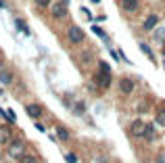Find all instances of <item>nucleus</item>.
I'll return each instance as SVG.
<instances>
[{
  "label": "nucleus",
  "instance_id": "4be33fe9",
  "mask_svg": "<svg viewBox=\"0 0 165 163\" xmlns=\"http://www.w3.org/2000/svg\"><path fill=\"white\" fill-rule=\"evenodd\" d=\"M4 69V57H0V71Z\"/></svg>",
  "mask_w": 165,
  "mask_h": 163
},
{
  "label": "nucleus",
  "instance_id": "4468645a",
  "mask_svg": "<svg viewBox=\"0 0 165 163\" xmlns=\"http://www.w3.org/2000/svg\"><path fill=\"white\" fill-rule=\"evenodd\" d=\"M19 163H38V157H36V155H27V153H25L23 157L19 159Z\"/></svg>",
  "mask_w": 165,
  "mask_h": 163
},
{
  "label": "nucleus",
  "instance_id": "9d476101",
  "mask_svg": "<svg viewBox=\"0 0 165 163\" xmlns=\"http://www.w3.org/2000/svg\"><path fill=\"white\" fill-rule=\"evenodd\" d=\"M11 132H9V130L6 128H0V144H2V146H9V144H11Z\"/></svg>",
  "mask_w": 165,
  "mask_h": 163
},
{
  "label": "nucleus",
  "instance_id": "0eeeda50",
  "mask_svg": "<svg viewBox=\"0 0 165 163\" xmlns=\"http://www.w3.org/2000/svg\"><path fill=\"white\" fill-rule=\"evenodd\" d=\"M157 23H159V17H157V15H148V17L144 19V23H142V27H144L146 32H153L155 27H157Z\"/></svg>",
  "mask_w": 165,
  "mask_h": 163
},
{
  "label": "nucleus",
  "instance_id": "423d86ee",
  "mask_svg": "<svg viewBox=\"0 0 165 163\" xmlns=\"http://www.w3.org/2000/svg\"><path fill=\"white\" fill-rule=\"evenodd\" d=\"M119 90H121V94H132L134 92V82L130 78H121L119 80Z\"/></svg>",
  "mask_w": 165,
  "mask_h": 163
},
{
  "label": "nucleus",
  "instance_id": "ddd939ff",
  "mask_svg": "<svg viewBox=\"0 0 165 163\" xmlns=\"http://www.w3.org/2000/svg\"><path fill=\"white\" fill-rule=\"evenodd\" d=\"M57 136H59L61 140H69V132L63 128V126H57Z\"/></svg>",
  "mask_w": 165,
  "mask_h": 163
},
{
  "label": "nucleus",
  "instance_id": "6e6552de",
  "mask_svg": "<svg viewBox=\"0 0 165 163\" xmlns=\"http://www.w3.org/2000/svg\"><path fill=\"white\" fill-rule=\"evenodd\" d=\"M121 6H123V11H128V13H136L138 11V0H121Z\"/></svg>",
  "mask_w": 165,
  "mask_h": 163
},
{
  "label": "nucleus",
  "instance_id": "b1692460",
  "mask_svg": "<svg viewBox=\"0 0 165 163\" xmlns=\"http://www.w3.org/2000/svg\"><path fill=\"white\" fill-rule=\"evenodd\" d=\"M0 6H4V2H2V0H0Z\"/></svg>",
  "mask_w": 165,
  "mask_h": 163
},
{
  "label": "nucleus",
  "instance_id": "f3484780",
  "mask_svg": "<svg viewBox=\"0 0 165 163\" xmlns=\"http://www.w3.org/2000/svg\"><path fill=\"white\" fill-rule=\"evenodd\" d=\"M92 32H94L96 36H100V38H105V32H103V29H100L98 25H92Z\"/></svg>",
  "mask_w": 165,
  "mask_h": 163
},
{
  "label": "nucleus",
  "instance_id": "9b49d317",
  "mask_svg": "<svg viewBox=\"0 0 165 163\" xmlns=\"http://www.w3.org/2000/svg\"><path fill=\"white\" fill-rule=\"evenodd\" d=\"M0 82H2V84H11L13 82V73L11 71H6V69H2L0 71Z\"/></svg>",
  "mask_w": 165,
  "mask_h": 163
},
{
  "label": "nucleus",
  "instance_id": "f03ea898",
  "mask_svg": "<svg viewBox=\"0 0 165 163\" xmlns=\"http://www.w3.org/2000/svg\"><path fill=\"white\" fill-rule=\"evenodd\" d=\"M23 155H25L23 140H11V144H9V157H13V159H21Z\"/></svg>",
  "mask_w": 165,
  "mask_h": 163
},
{
  "label": "nucleus",
  "instance_id": "20e7f679",
  "mask_svg": "<svg viewBox=\"0 0 165 163\" xmlns=\"http://www.w3.org/2000/svg\"><path fill=\"white\" fill-rule=\"evenodd\" d=\"M144 130H146V123H144L142 119H134V121L130 123V134L134 136V138L144 136Z\"/></svg>",
  "mask_w": 165,
  "mask_h": 163
},
{
  "label": "nucleus",
  "instance_id": "f257e3e1",
  "mask_svg": "<svg viewBox=\"0 0 165 163\" xmlns=\"http://www.w3.org/2000/svg\"><path fill=\"white\" fill-rule=\"evenodd\" d=\"M98 73L94 75V82H96V86L98 88H103V90H107L109 86H111V67L107 65L105 61H100L98 63Z\"/></svg>",
  "mask_w": 165,
  "mask_h": 163
},
{
  "label": "nucleus",
  "instance_id": "6ab92c4d",
  "mask_svg": "<svg viewBox=\"0 0 165 163\" xmlns=\"http://www.w3.org/2000/svg\"><path fill=\"white\" fill-rule=\"evenodd\" d=\"M36 4L44 9V6H50V0H36Z\"/></svg>",
  "mask_w": 165,
  "mask_h": 163
},
{
  "label": "nucleus",
  "instance_id": "5701e85b",
  "mask_svg": "<svg viewBox=\"0 0 165 163\" xmlns=\"http://www.w3.org/2000/svg\"><path fill=\"white\" fill-rule=\"evenodd\" d=\"M90 2H94V4H98V2H100V0H90Z\"/></svg>",
  "mask_w": 165,
  "mask_h": 163
},
{
  "label": "nucleus",
  "instance_id": "aec40b11",
  "mask_svg": "<svg viewBox=\"0 0 165 163\" xmlns=\"http://www.w3.org/2000/svg\"><path fill=\"white\" fill-rule=\"evenodd\" d=\"M157 163H165V151H161L157 155Z\"/></svg>",
  "mask_w": 165,
  "mask_h": 163
},
{
  "label": "nucleus",
  "instance_id": "39448f33",
  "mask_svg": "<svg viewBox=\"0 0 165 163\" xmlns=\"http://www.w3.org/2000/svg\"><path fill=\"white\" fill-rule=\"evenodd\" d=\"M50 13H52V17H54V19H63V17L67 15V9H65V4H63V2H54V4L50 6Z\"/></svg>",
  "mask_w": 165,
  "mask_h": 163
},
{
  "label": "nucleus",
  "instance_id": "a211bd4d",
  "mask_svg": "<svg viewBox=\"0 0 165 163\" xmlns=\"http://www.w3.org/2000/svg\"><path fill=\"white\" fill-rule=\"evenodd\" d=\"M65 159H67V163H77V157H75L73 153H69V155L65 157Z\"/></svg>",
  "mask_w": 165,
  "mask_h": 163
},
{
  "label": "nucleus",
  "instance_id": "f8f14e48",
  "mask_svg": "<svg viewBox=\"0 0 165 163\" xmlns=\"http://www.w3.org/2000/svg\"><path fill=\"white\" fill-rule=\"evenodd\" d=\"M155 123H157V126H161V128H165V109H161V111L157 113V119H155Z\"/></svg>",
  "mask_w": 165,
  "mask_h": 163
},
{
  "label": "nucleus",
  "instance_id": "2eb2a0df",
  "mask_svg": "<svg viewBox=\"0 0 165 163\" xmlns=\"http://www.w3.org/2000/svg\"><path fill=\"white\" fill-rule=\"evenodd\" d=\"M140 50H142V52H144V55H146L148 59H155V57H153V52H151V48L146 46L144 42H140Z\"/></svg>",
  "mask_w": 165,
  "mask_h": 163
},
{
  "label": "nucleus",
  "instance_id": "412c9836",
  "mask_svg": "<svg viewBox=\"0 0 165 163\" xmlns=\"http://www.w3.org/2000/svg\"><path fill=\"white\" fill-rule=\"evenodd\" d=\"M17 27H19L21 32H25V34H29V29H27V27L23 25V21H17Z\"/></svg>",
  "mask_w": 165,
  "mask_h": 163
},
{
  "label": "nucleus",
  "instance_id": "dca6fc26",
  "mask_svg": "<svg viewBox=\"0 0 165 163\" xmlns=\"http://www.w3.org/2000/svg\"><path fill=\"white\" fill-rule=\"evenodd\" d=\"M144 136H146V138H155V130H153V126H151V123H146V130H144Z\"/></svg>",
  "mask_w": 165,
  "mask_h": 163
},
{
  "label": "nucleus",
  "instance_id": "1a4fd4ad",
  "mask_svg": "<svg viewBox=\"0 0 165 163\" xmlns=\"http://www.w3.org/2000/svg\"><path fill=\"white\" fill-rule=\"evenodd\" d=\"M25 111H27V115L34 117V119H38V117L42 115V107L40 105H27L25 107Z\"/></svg>",
  "mask_w": 165,
  "mask_h": 163
},
{
  "label": "nucleus",
  "instance_id": "7ed1b4c3",
  "mask_svg": "<svg viewBox=\"0 0 165 163\" xmlns=\"http://www.w3.org/2000/svg\"><path fill=\"white\" fill-rule=\"evenodd\" d=\"M67 38H69L71 44H82L84 42V32L77 27V25H71L69 32H67Z\"/></svg>",
  "mask_w": 165,
  "mask_h": 163
}]
</instances>
